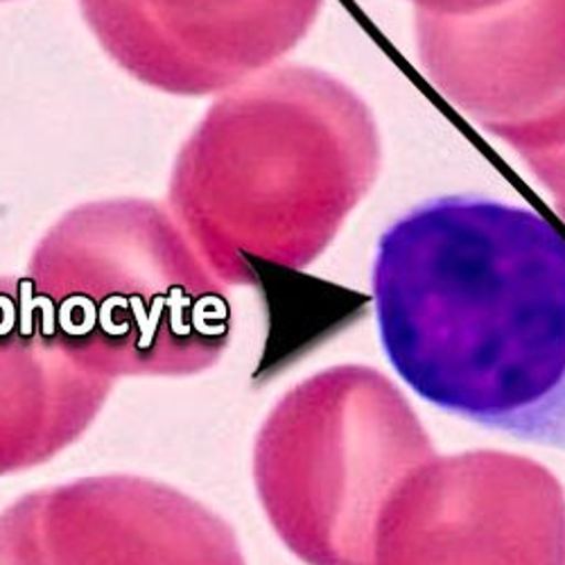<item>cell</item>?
I'll return each instance as SVG.
<instances>
[{"instance_id":"cell-1","label":"cell","mask_w":565,"mask_h":565,"mask_svg":"<svg viewBox=\"0 0 565 565\" xmlns=\"http://www.w3.org/2000/svg\"><path fill=\"white\" fill-rule=\"evenodd\" d=\"M373 306L416 396L565 448V238L545 217L466 198L409 211L379 243Z\"/></svg>"},{"instance_id":"cell-2","label":"cell","mask_w":565,"mask_h":565,"mask_svg":"<svg viewBox=\"0 0 565 565\" xmlns=\"http://www.w3.org/2000/svg\"><path fill=\"white\" fill-rule=\"evenodd\" d=\"M381 168L371 109L344 82L282 66L220 98L181 148L170 211L224 286L301 271Z\"/></svg>"},{"instance_id":"cell-3","label":"cell","mask_w":565,"mask_h":565,"mask_svg":"<svg viewBox=\"0 0 565 565\" xmlns=\"http://www.w3.org/2000/svg\"><path fill=\"white\" fill-rule=\"evenodd\" d=\"M25 280L62 349L114 383L198 375L233 335L226 286L154 202L73 209L36 245Z\"/></svg>"},{"instance_id":"cell-4","label":"cell","mask_w":565,"mask_h":565,"mask_svg":"<svg viewBox=\"0 0 565 565\" xmlns=\"http://www.w3.org/2000/svg\"><path fill=\"white\" fill-rule=\"evenodd\" d=\"M0 565H247L222 515L136 476L82 478L0 511Z\"/></svg>"},{"instance_id":"cell-5","label":"cell","mask_w":565,"mask_h":565,"mask_svg":"<svg viewBox=\"0 0 565 565\" xmlns=\"http://www.w3.org/2000/svg\"><path fill=\"white\" fill-rule=\"evenodd\" d=\"M323 0H79L109 57L172 96L231 90L286 57Z\"/></svg>"},{"instance_id":"cell-6","label":"cell","mask_w":565,"mask_h":565,"mask_svg":"<svg viewBox=\"0 0 565 565\" xmlns=\"http://www.w3.org/2000/svg\"><path fill=\"white\" fill-rule=\"evenodd\" d=\"M362 375L328 371L286 394L254 448L256 493L271 530L308 565H355Z\"/></svg>"},{"instance_id":"cell-7","label":"cell","mask_w":565,"mask_h":565,"mask_svg":"<svg viewBox=\"0 0 565 565\" xmlns=\"http://www.w3.org/2000/svg\"><path fill=\"white\" fill-rule=\"evenodd\" d=\"M416 51L441 96L491 129L565 93V0H507L470 17L416 12Z\"/></svg>"},{"instance_id":"cell-8","label":"cell","mask_w":565,"mask_h":565,"mask_svg":"<svg viewBox=\"0 0 565 565\" xmlns=\"http://www.w3.org/2000/svg\"><path fill=\"white\" fill-rule=\"evenodd\" d=\"M111 390L114 381L82 369L62 349L28 280L0 276V478L71 448Z\"/></svg>"},{"instance_id":"cell-9","label":"cell","mask_w":565,"mask_h":565,"mask_svg":"<svg viewBox=\"0 0 565 565\" xmlns=\"http://www.w3.org/2000/svg\"><path fill=\"white\" fill-rule=\"evenodd\" d=\"M489 131L525 159L565 148V93L541 114L521 122L491 127Z\"/></svg>"},{"instance_id":"cell-10","label":"cell","mask_w":565,"mask_h":565,"mask_svg":"<svg viewBox=\"0 0 565 565\" xmlns=\"http://www.w3.org/2000/svg\"><path fill=\"white\" fill-rule=\"evenodd\" d=\"M416 12L437 14V17H470L491 8H498L507 0H409Z\"/></svg>"},{"instance_id":"cell-11","label":"cell","mask_w":565,"mask_h":565,"mask_svg":"<svg viewBox=\"0 0 565 565\" xmlns=\"http://www.w3.org/2000/svg\"><path fill=\"white\" fill-rule=\"evenodd\" d=\"M530 168L565 202V148L527 157Z\"/></svg>"}]
</instances>
